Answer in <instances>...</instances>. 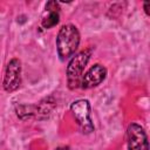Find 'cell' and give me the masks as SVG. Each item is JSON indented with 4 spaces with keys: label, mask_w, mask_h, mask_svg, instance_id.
I'll return each mask as SVG.
<instances>
[{
    "label": "cell",
    "mask_w": 150,
    "mask_h": 150,
    "mask_svg": "<svg viewBox=\"0 0 150 150\" xmlns=\"http://www.w3.org/2000/svg\"><path fill=\"white\" fill-rule=\"evenodd\" d=\"M80 45V32L76 26L68 23L60 28L56 38L57 55L61 61H66L74 55Z\"/></svg>",
    "instance_id": "1"
},
{
    "label": "cell",
    "mask_w": 150,
    "mask_h": 150,
    "mask_svg": "<svg viewBox=\"0 0 150 150\" xmlns=\"http://www.w3.org/2000/svg\"><path fill=\"white\" fill-rule=\"evenodd\" d=\"M91 56V49H84L73 56L67 66V83L68 88L74 90L80 87L82 80V73Z\"/></svg>",
    "instance_id": "2"
},
{
    "label": "cell",
    "mask_w": 150,
    "mask_h": 150,
    "mask_svg": "<svg viewBox=\"0 0 150 150\" xmlns=\"http://www.w3.org/2000/svg\"><path fill=\"white\" fill-rule=\"evenodd\" d=\"M70 111L82 134H90L94 131V123L90 117V103L88 100L81 98L70 104Z\"/></svg>",
    "instance_id": "3"
},
{
    "label": "cell",
    "mask_w": 150,
    "mask_h": 150,
    "mask_svg": "<svg viewBox=\"0 0 150 150\" xmlns=\"http://www.w3.org/2000/svg\"><path fill=\"white\" fill-rule=\"evenodd\" d=\"M54 108H55V101L48 97L42 100L40 103L35 105H20L16 109V111H18V116H20L21 118L35 117L38 120H45L52 114Z\"/></svg>",
    "instance_id": "4"
},
{
    "label": "cell",
    "mask_w": 150,
    "mask_h": 150,
    "mask_svg": "<svg viewBox=\"0 0 150 150\" xmlns=\"http://www.w3.org/2000/svg\"><path fill=\"white\" fill-rule=\"evenodd\" d=\"M21 84V62L19 59H12L5 69L2 87L6 91L12 93Z\"/></svg>",
    "instance_id": "5"
},
{
    "label": "cell",
    "mask_w": 150,
    "mask_h": 150,
    "mask_svg": "<svg viewBox=\"0 0 150 150\" xmlns=\"http://www.w3.org/2000/svg\"><path fill=\"white\" fill-rule=\"evenodd\" d=\"M128 150H149L148 136L143 127L137 123L129 124L127 129Z\"/></svg>",
    "instance_id": "6"
},
{
    "label": "cell",
    "mask_w": 150,
    "mask_h": 150,
    "mask_svg": "<svg viewBox=\"0 0 150 150\" xmlns=\"http://www.w3.org/2000/svg\"><path fill=\"white\" fill-rule=\"evenodd\" d=\"M107 76V69L100 63L94 64L91 68L88 69V71L84 74V76L81 80V88L83 89H90L98 84H101Z\"/></svg>",
    "instance_id": "7"
},
{
    "label": "cell",
    "mask_w": 150,
    "mask_h": 150,
    "mask_svg": "<svg viewBox=\"0 0 150 150\" xmlns=\"http://www.w3.org/2000/svg\"><path fill=\"white\" fill-rule=\"evenodd\" d=\"M46 13L47 15H45L42 18L41 21V26L46 29H49L54 26H56L60 21V7L59 4L56 1H49L46 5Z\"/></svg>",
    "instance_id": "8"
},
{
    "label": "cell",
    "mask_w": 150,
    "mask_h": 150,
    "mask_svg": "<svg viewBox=\"0 0 150 150\" xmlns=\"http://www.w3.org/2000/svg\"><path fill=\"white\" fill-rule=\"evenodd\" d=\"M149 5H150V2H149V1H145V2H144V11H145L146 15H149V14H150V13H149Z\"/></svg>",
    "instance_id": "9"
},
{
    "label": "cell",
    "mask_w": 150,
    "mask_h": 150,
    "mask_svg": "<svg viewBox=\"0 0 150 150\" xmlns=\"http://www.w3.org/2000/svg\"><path fill=\"white\" fill-rule=\"evenodd\" d=\"M55 150H70L69 146H60V148H56Z\"/></svg>",
    "instance_id": "10"
}]
</instances>
